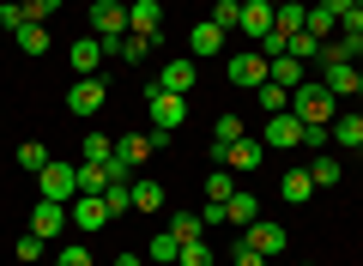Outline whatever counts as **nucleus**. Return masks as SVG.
I'll use <instances>...</instances> for the list:
<instances>
[{
  "instance_id": "f257e3e1",
  "label": "nucleus",
  "mask_w": 363,
  "mask_h": 266,
  "mask_svg": "<svg viewBox=\"0 0 363 266\" xmlns=\"http://www.w3.org/2000/svg\"><path fill=\"white\" fill-rule=\"evenodd\" d=\"M145 115H152V145H169L188 121V97L182 91H145Z\"/></svg>"
},
{
  "instance_id": "f03ea898",
  "label": "nucleus",
  "mask_w": 363,
  "mask_h": 266,
  "mask_svg": "<svg viewBox=\"0 0 363 266\" xmlns=\"http://www.w3.org/2000/svg\"><path fill=\"white\" fill-rule=\"evenodd\" d=\"M291 115H297L303 127H333V115H339V97L327 85H309L303 79L297 91H291Z\"/></svg>"
},
{
  "instance_id": "7ed1b4c3",
  "label": "nucleus",
  "mask_w": 363,
  "mask_h": 266,
  "mask_svg": "<svg viewBox=\"0 0 363 266\" xmlns=\"http://www.w3.org/2000/svg\"><path fill=\"white\" fill-rule=\"evenodd\" d=\"M37 200L73 206V200H79V164H49V170H37Z\"/></svg>"
},
{
  "instance_id": "20e7f679",
  "label": "nucleus",
  "mask_w": 363,
  "mask_h": 266,
  "mask_svg": "<svg viewBox=\"0 0 363 266\" xmlns=\"http://www.w3.org/2000/svg\"><path fill=\"white\" fill-rule=\"evenodd\" d=\"M91 37H104V49H116V43L128 37V6H121V0H97V6H91Z\"/></svg>"
},
{
  "instance_id": "39448f33",
  "label": "nucleus",
  "mask_w": 363,
  "mask_h": 266,
  "mask_svg": "<svg viewBox=\"0 0 363 266\" xmlns=\"http://www.w3.org/2000/svg\"><path fill=\"white\" fill-rule=\"evenodd\" d=\"M194 85H200V61H194V55H176V61H164L157 85H145V91H182V97H188Z\"/></svg>"
},
{
  "instance_id": "423d86ee",
  "label": "nucleus",
  "mask_w": 363,
  "mask_h": 266,
  "mask_svg": "<svg viewBox=\"0 0 363 266\" xmlns=\"http://www.w3.org/2000/svg\"><path fill=\"white\" fill-rule=\"evenodd\" d=\"M104 97H109V91H104V79H97V73H91V79H79V85H67V109H73L79 121L104 109Z\"/></svg>"
},
{
  "instance_id": "0eeeda50",
  "label": "nucleus",
  "mask_w": 363,
  "mask_h": 266,
  "mask_svg": "<svg viewBox=\"0 0 363 266\" xmlns=\"http://www.w3.org/2000/svg\"><path fill=\"white\" fill-rule=\"evenodd\" d=\"M260 145H272V152H291V145H303V121L297 115H267V133H260Z\"/></svg>"
},
{
  "instance_id": "6e6552de",
  "label": "nucleus",
  "mask_w": 363,
  "mask_h": 266,
  "mask_svg": "<svg viewBox=\"0 0 363 266\" xmlns=\"http://www.w3.org/2000/svg\"><path fill=\"white\" fill-rule=\"evenodd\" d=\"M285 230H279V224H267V218H255V224H248L242 230V248H255V254H267V260H272V254H285Z\"/></svg>"
},
{
  "instance_id": "1a4fd4ad",
  "label": "nucleus",
  "mask_w": 363,
  "mask_h": 266,
  "mask_svg": "<svg viewBox=\"0 0 363 266\" xmlns=\"http://www.w3.org/2000/svg\"><path fill=\"white\" fill-rule=\"evenodd\" d=\"M267 67H272V61H267L260 49H255V55H230V85L260 91V85H267Z\"/></svg>"
},
{
  "instance_id": "9d476101",
  "label": "nucleus",
  "mask_w": 363,
  "mask_h": 266,
  "mask_svg": "<svg viewBox=\"0 0 363 266\" xmlns=\"http://www.w3.org/2000/svg\"><path fill=\"white\" fill-rule=\"evenodd\" d=\"M224 37H230V31H218L212 18H200V25L188 31V55H194V61H212V55H224Z\"/></svg>"
},
{
  "instance_id": "9b49d317",
  "label": "nucleus",
  "mask_w": 363,
  "mask_h": 266,
  "mask_svg": "<svg viewBox=\"0 0 363 266\" xmlns=\"http://www.w3.org/2000/svg\"><path fill=\"white\" fill-rule=\"evenodd\" d=\"M104 37H73V49H67V61H73V73L79 79H91V73H97V67H104Z\"/></svg>"
},
{
  "instance_id": "f8f14e48",
  "label": "nucleus",
  "mask_w": 363,
  "mask_h": 266,
  "mask_svg": "<svg viewBox=\"0 0 363 266\" xmlns=\"http://www.w3.org/2000/svg\"><path fill=\"white\" fill-rule=\"evenodd\" d=\"M67 218H73L79 230H104L109 224V206H104V194H79V200L67 206Z\"/></svg>"
},
{
  "instance_id": "ddd939ff",
  "label": "nucleus",
  "mask_w": 363,
  "mask_h": 266,
  "mask_svg": "<svg viewBox=\"0 0 363 266\" xmlns=\"http://www.w3.org/2000/svg\"><path fill=\"white\" fill-rule=\"evenodd\" d=\"M61 230H67V206L61 200H37V212H30V236L49 242V236H61Z\"/></svg>"
},
{
  "instance_id": "4468645a",
  "label": "nucleus",
  "mask_w": 363,
  "mask_h": 266,
  "mask_svg": "<svg viewBox=\"0 0 363 266\" xmlns=\"http://www.w3.org/2000/svg\"><path fill=\"white\" fill-rule=\"evenodd\" d=\"M242 140V115H218V121H212V164H224V152H230V145Z\"/></svg>"
},
{
  "instance_id": "2eb2a0df",
  "label": "nucleus",
  "mask_w": 363,
  "mask_h": 266,
  "mask_svg": "<svg viewBox=\"0 0 363 266\" xmlns=\"http://www.w3.org/2000/svg\"><path fill=\"white\" fill-rule=\"evenodd\" d=\"M128 31L157 37V31H164V6H157V0H133V6H128Z\"/></svg>"
},
{
  "instance_id": "dca6fc26",
  "label": "nucleus",
  "mask_w": 363,
  "mask_h": 266,
  "mask_svg": "<svg viewBox=\"0 0 363 266\" xmlns=\"http://www.w3.org/2000/svg\"><path fill=\"white\" fill-rule=\"evenodd\" d=\"M279 200H285V206H309V200H315L309 170H285V176H279Z\"/></svg>"
},
{
  "instance_id": "f3484780",
  "label": "nucleus",
  "mask_w": 363,
  "mask_h": 266,
  "mask_svg": "<svg viewBox=\"0 0 363 266\" xmlns=\"http://www.w3.org/2000/svg\"><path fill=\"white\" fill-rule=\"evenodd\" d=\"M260 157H267V145L242 133V140H236L230 152H224V164H230V170H242V176H255V170H260Z\"/></svg>"
},
{
  "instance_id": "a211bd4d",
  "label": "nucleus",
  "mask_w": 363,
  "mask_h": 266,
  "mask_svg": "<svg viewBox=\"0 0 363 266\" xmlns=\"http://www.w3.org/2000/svg\"><path fill=\"white\" fill-rule=\"evenodd\" d=\"M327 140H333L339 152H357V145H363V115H333Z\"/></svg>"
},
{
  "instance_id": "6ab92c4d",
  "label": "nucleus",
  "mask_w": 363,
  "mask_h": 266,
  "mask_svg": "<svg viewBox=\"0 0 363 266\" xmlns=\"http://www.w3.org/2000/svg\"><path fill=\"white\" fill-rule=\"evenodd\" d=\"M321 85L333 91V97H357V67H351V61H333V67H321Z\"/></svg>"
},
{
  "instance_id": "aec40b11",
  "label": "nucleus",
  "mask_w": 363,
  "mask_h": 266,
  "mask_svg": "<svg viewBox=\"0 0 363 266\" xmlns=\"http://www.w3.org/2000/svg\"><path fill=\"white\" fill-rule=\"evenodd\" d=\"M145 157H152V133H121V140H116V164L140 170Z\"/></svg>"
},
{
  "instance_id": "412c9836",
  "label": "nucleus",
  "mask_w": 363,
  "mask_h": 266,
  "mask_svg": "<svg viewBox=\"0 0 363 266\" xmlns=\"http://www.w3.org/2000/svg\"><path fill=\"white\" fill-rule=\"evenodd\" d=\"M309 182H315V188H339V182H345V164H339L333 152H315V164H309Z\"/></svg>"
},
{
  "instance_id": "4be33fe9",
  "label": "nucleus",
  "mask_w": 363,
  "mask_h": 266,
  "mask_svg": "<svg viewBox=\"0 0 363 266\" xmlns=\"http://www.w3.org/2000/svg\"><path fill=\"white\" fill-rule=\"evenodd\" d=\"M236 31H242V37H267V31H272V6H267V0H248Z\"/></svg>"
},
{
  "instance_id": "5701e85b",
  "label": "nucleus",
  "mask_w": 363,
  "mask_h": 266,
  "mask_svg": "<svg viewBox=\"0 0 363 266\" xmlns=\"http://www.w3.org/2000/svg\"><path fill=\"white\" fill-rule=\"evenodd\" d=\"M267 79H272V85H285V91H297L309 73H303V61H297V55H279V61L267 67Z\"/></svg>"
},
{
  "instance_id": "b1692460",
  "label": "nucleus",
  "mask_w": 363,
  "mask_h": 266,
  "mask_svg": "<svg viewBox=\"0 0 363 266\" xmlns=\"http://www.w3.org/2000/svg\"><path fill=\"white\" fill-rule=\"evenodd\" d=\"M13 43L30 55V61H43V55H49V31H43L37 18H30V25H18V31H13Z\"/></svg>"
},
{
  "instance_id": "393cba45",
  "label": "nucleus",
  "mask_w": 363,
  "mask_h": 266,
  "mask_svg": "<svg viewBox=\"0 0 363 266\" xmlns=\"http://www.w3.org/2000/svg\"><path fill=\"white\" fill-rule=\"evenodd\" d=\"M176 254H182V242H176V230H157V236L152 242H145V260H152V266H169V260H176Z\"/></svg>"
},
{
  "instance_id": "a878e982",
  "label": "nucleus",
  "mask_w": 363,
  "mask_h": 266,
  "mask_svg": "<svg viewBox=\"0 0 363 266\" xmlns=\"http://www.w3.org/2000/svg\"><path fill=\"white\" fill-rule=\"evenodd\" d=\"M224 212H230V224H236V230H248V224L260 218V200H255V194H242V188H236L230 200H224Z\"/></svg>"
},
{
  "instance_id": "bb28decb",
  "label": "nucleus",
  "mask_w": 363,
  "mask_h": 266,
  "mask_svg": "<svg viewBox=\"0 0 363 266\" xmlns=\"http://www.w3.org/2000/svg\"><path fill=\"white\" fill-rule=\"evenodd\" d=\"M116 55H121V61H128V67H140L145 55H152V37H140V31H128V37L116 43Z\"/></svg>"
},
{
  "instance_id": "cd10ccee",
  "label": "nucleus",
  "mask_w": 363,
  "mask_h": 266,
  "mask_svg": "<svg viewBox=\"0 0 363 266\" xmlns=\"http://www.w3.org/2000/svg\"><path fill=\"white\" fill-rule=\"evenodd\" d=\"M104 206H109V218L133 212V182H109V188H104Z\"/></svg>"
},
{
  "instance_id": "c85d7f7f",
  "label": "nucleus",
  "mask_w": 363,
  "mask_h": 266,
  "mask_svg": "<svg viewBox=\"0 0 363 266\" xmlns=\"http://www.w3.org/2000/svg\"><path fill=\"white\" fill-rule=\"evenodd\" d=\"M303 31H309V37H321V43H333V37H339V18L327 13V6H309V25H303Z\"/></svg>"
},
{
  "instance_id": "c756f323",
  "label": "nucleus",
  "mask_w": 363,
  "mask_h": 266,
  "mask_svg": "<svg viewBox=\"0 0 363 266\" xmlns=\"http://www.w3.org/2000/svg\"><path fill=\"white\" fill-rule=\"evenodd\" d=\"M79 164H116V140H104V133H85V157Z\"/></svg>"
},
{
  "instance_id": "7c9ffc66",
  "label": "nucleus",
  "mask_w": 363,
  "mask_h": 266,
  "mask_svg": "<svg viewBox=\"0 0 363 266\" xmlns=\"http://www.w3.org/2000/svg\"><path fill=\"white\" fill-rule=\"evenodd\" d=\"M133 212H164V188L157 182H133Z\"/></svg>"
},
{
  "instance_id": "2f4dec72",
  "label": "nucleus",
  "mask_w": 363,
  "mask_h": 266,
  "mask_svg": "<svg viewBox=\"0 0 363 266\" xmlns=\"http://www.w3.org/2000/svg\"><path fill=\"white\" fill-rule=\"evenodd\" d=\"M255 97H260V109H267V115H285V109H291V91H285V85H272V79L255 91Z\"/></svg>"
},
{
  "instance_id": "473e14b6",
  "label": "nucleus",
  "mask_w": 363,
  "mask_h": 266,
  "mask_svg": "<svg viewBox=\"0 0 363 266\" xmlns=\"http://www.w3.org/2000/svg\"><path fill=\"white\" fill-rule=\"evenodd\" d=\"M18 164H25L30 176H37V170H49L55 157H49V145H43V140H25V145H18Z\"/></svg>"
},
{
  "instance_id": "72a5a7b5",
  "label": "nucleus",
  "mask_w": 363,
  "mask_h": 266,
  "mask_svg": "<svg viewBox=\"0 0 363 266\" xmlns=\"http://www.w3.org/2000/svg\"><path fill=\"white\" fill-rule=\"evenodd\" d=\"M109 188V164H79V194H104Z\"/></svg>"
},
{
  "instance_id": "f704fd0d",
  "label": "nucleus",
  "mask_w": 363,
  "mask_h": 266,
  "mask_svg": "<svg viewBox=\"0 0 363 266\" xmlns=\"http://www.w3.org/2000/svg\"><path fill=\"white\" fill-rule=\"evenodd\" d=\"M176 266H212V248H206V236H194V242H182Z\"/></svg>"
},
{
  "instance_id": "c9c22d12",
  "label": "nucleus",
  "mask_w": 363,
  "mask_h": 266,
  "mask_svg": "<svg viewBox=\"0 0 363 266\" xmlns=\"http://www.w3.org/2000/svg\"><path fill=\"white\" fill-rule=\"evenodd\" d=\"M169 230H176V242H194V236H206V224H200L194 212H176V218H169Z\"/></svg>"
},
{
  "instance_id": "e433bc0d",
  "label": "nucleus",
  "mask_w": 363,
  "mask_h": 266,
  "mask_svg": "<svg viewBox=\"0 0 363 266\" xmlns=\"http://www.w3.org/2000/svg\"><path fill=\"white\" fill-rule=\"evenodd\" d=\"M285 55H297L303 67H309V61H321V37H309V31H303V37H291V49H285Z\"/></svg>"
},
{
  "instance_id": "4c0bfd02",
  "label": "nucleus",
  "mask_w": 363,
  "mask_h": 266,
  "mask_svg": "<svg viewBox=\"0 0 363 266\" xmlns=\"http://www.w3.org/2000/svg\"><path fill=\"white\" fill-rule=\"evenodd\" d=\"M212 25H218V31H236V25H242V6H236V0H218V6H212Z\"/></svg>"
},
{
  "instance_id": "58836bf2",
  "label": "nucleus",
  "mask_w": 363,
  "mask_h": 266,
  "mask_svg": "<svg viewBox=\"0 0 363 266\" xmlns=\"http://www.w3.org/2000/svg\"><path fill=\"white\" fill-rule=\"evenodd\" d=\"M230 170H212V176H206V200H230Z\"/></svg>"
},
{
  "instance_id": "ea45409f",
  "label": "nucleus",
  "mask_w": 363,
  "mask_h": 266,
  "mask_svg": "<svg viewBox=\"0 0 363 266\" xmlns=\"http://www.w3.org/2000/svg\"><path fill=\"white\" fill-rule=\"evenodd\" d=\"M18 25H30V18H25V0H6V6H0V31H18Z\"/></svg>"
},
{
  "instance_id": "a19ab883",
  "label": "nucleus",
  "mask_w": 363,
  "mask_h": 266,
  "mask_svg": "<svg viewBox=\"0 0 363 266\" xmlns=\"http://www.w3.org/2000/svg\"><path fill=\"white\" fill-rule=\"evenodd\" d=\"M200 224H206V230H224V224H230V212H224V200H206V212H200Z\"/></svg>"
},
{
  "instance_id": "79ce46f5",
  "label": "nucleus",
  "mask_w": 363,
  "mask_h": 266,
  "mask_svg": "<svg viewBox=\"0 0 363 266\" xmlns=\"http://www.w3.org/2000/svg\"><path fill=\"white\" fill-rule=\"evenodd\" d=\"M55 266H91V248H79V242H67V248L55 254Z\"/></svg>"
},
{
  "instance_id": "37998d69",
  "label": "nucleus",
  "mask_w": 363,
  "mask_h": 266,
  "mask_svg": "<svg viewBox=\"0 0 363 266\" xmlns=\"http://www.w3.org/2000/svg\"><path fill=\"white\" fill-rule=\"evenodd\" d=\"M49 13H61V0H25V18H37V25H43Z\"/></svg>"
},
{
  "instance_id": "c03bdc74",
  "label": "nucleus",
  "mask_w": 363,
  "mask_h": 266,
  "mask_svg": "<svg viewBox=\"0 0 363 266\" xmlns=\"http://www.w3.org/2000/svg\"><path fill=\"white\" fill-rule=\"evenodd\" d=\"M13 254H18V260H43V236H18Z\"/></svg>"
},
{
  "instance_id": "a18cd8bd",
  "label": "nucleus",
  "mask_w": 363,
  "mask_h": 266,
  "mask_svg": "<svg viewBox=\"0 0 363 266\" xmlns=\"http://www.w3.org/2000/svg\"><path fill=\"white\" fill-rule=\"evenodd\" d=\"M339 37H363V13H357V6H351V13L339 18Z\"/></svg>"
},
{
  "instance_id": "49530a36",
  "label": "nucleus",
  "mask_w": 363,
  "mask_h": 266,
  "mask_svg": "<svg viewBox=\"0 0 363 266\" xmlns=\"http://www.w3.org/2000/svg\"><path fill=\"white\" fill-rule=\"evenodd\" d=\"M315 6H327V13H333V18H345L351 6H357V0H315Z\"/></svg>"
},
{
  "instance_id": "de8ad7c7",
  "label": "nucleus",
  "mask_w": 363,
  "mask_h": 266,
  "mask_svg": "<svg viewBox=\"0 0 363 266\" xmlns=\"http://www.w3.org/2000/svg\"><path fill=\"white\" fill-rule=\"evenodd\" d=\"M236 266H267V254H255V248H236Z\"/></svg>"
},
{
  "instance_id": "09e8293b",
  "label": "nucleus",
  "mask_w": 363,
  "mask_h": 266,
  "mask_svg": "<svg viewBox=\"0 0 363 266\" xmlns=\"http://www.w3.org/2000/svg\"><path fill=\"white\" fill-rule=\"evenodd\" d=\"M116 266H152L145 254H116Z\"/></svg>"
},
{
  "instance_id": "8fccbe9b",
  "label": "nucleus",
  "mask_w": 363,
  "mask_h": 266,
  "mask_svg": "<svg viewBox=\"0 0 363 266\" xmlns=\"http://www.w3.org/2000/svg\"><path fill=\"white\" fill-rule=\"evenodd\" d=\"M357 97H363V67H357Z\"/></svg>"
},
{
  "instance_id": "3c124183",
  "label": "nucleus",
  "mask_w": 363,
  "mask_h": 266,
  "mask_svg": "<svg viewBox=\"0 0 363 266\" xmlns=\"http://www.w3.org/2000/svg\"><path fill=\"white\" fill-rule=\"evenodd\" d=\"M267 6H285V0H267Z\"/></svg>"
},
{
  "instance_id": "603ef678",
  "label": "nucleus",
  "mask_w": 363,
  "mask_h": 266,
  "mask_svg": "<svg viewBox=\"0 0 363 266\" xmlns=\"http://www.w3.org/2000/svg\"><path fill=\"white\" fill-rule=\"evenodd\" d=\"M236 6H248V0H236Z\"/></svg>"
},
{
  "instance_id": "864d4df0",
  "label": "nucleus",
  "mask_w": 363,
  "mask_h": 266,
  "mask_svg": "<svg viewBox=\"0 0 363 266\" xmlns=\"http://www.w3.org/2000/svg\"><path fill=\"white\" fill-rule=\"evenodd\" d=\"M357 13H363V0H357Z\"/></svg>"
},
{
  "instance_id": "5fc2aeb1",
  "label": "nucleus",
  "mask_w": 363,
  "mask_h": 266,
  "mask_svg": "<svg viewBox=\"0 0 363 266\" xmlns=\"http://www.w3.org/2000/svg\"><path fill=\"white\" fill-rule=\"evenodd\" d=\"M303 266H315V260H303Z\"/></svg>"
}]
</instances>
